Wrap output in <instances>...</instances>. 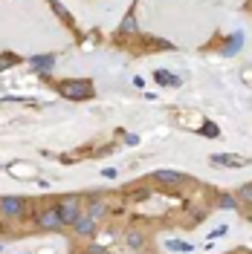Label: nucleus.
Returning <instances> with one entry per match:
<instances>
[{
	"instance_id": "obj_1",
	"label": "nucleus",
	"mask_w": 252,
	"mask_h": 254,
	"mask_svg": "<svg viewBox=\"0 0 252 254\" xmlns=\"http://www.w3.org/2000/svg\"><path fill=\"white\" fill-rule=\"evenodd\" d=\"M55 90L64 95V98H70V101H87V98H93L96 95V87L90 78H67V81H58L55 84Z\"/></svg>"
},
{
	"instance_id": "obj_2",
	"label": "nucleus",
	"mask_w": 252,
	"mask_h": 254,
	"mask_svg": "<svg viewBox=\"0 0 252 254\" xmlns=\"http://www.w3.org/2000/svg\"><path fill=\"white\" fill-rule=\"evenodd\" d=\"M55 205H58V214H61V222H64V228L70 225H76V220L81 217V196H76V193H67V196H58L55 199Z\"/></svg>"
},
{
	"instance_id": "obj_3",
	"label": "nucleus",
	"mask_w": 252,
	"mask_h": 254,
	"mask_svg": "<svg viewBox=\"0 0 252 254\" xmlns=\"http://www.w3.org/2000/svg\"><path fill=\"white\" fill-rule=\"evenodd\" d=\"M35 225L41 228V231H61L64 222H61V214H58V205L52 202V205H44L35 211Z\"/></svg>"
},
{
	"instance_id": "obj_4",
	"label": "nucleus",
	"mask_w": 252,
	"mask_h": 254,
	"mask_svg": "<svg viewBox=\"0 0 252 254\" xmlns=\"http://www.w3.org/2000/svg\"><path fill=\"white\" fill-rule=\"evenodd\" d=\"M26 199L23 196H0V217L3 220H20L26 214Z\"/></svg>"
},
{
	"instance_id": "obj_5",
	"label": "nucleus",
	"mask_w": 252,
	"mask_h": 254,
	"mask_svg": "<svg viewBox=\"0 0 252 254\" xmlns=\"http://www.w3.org/2000/svg\"><path fill=\"white\" fill-rule=\"evenodd\" d=\"M96 228H99V220H93L87 211H81V217L76 220V225H73L76 237H81V240H90L96 234Z\"/></svg>"
},
{
	"instance_id": "obj_6",
	"label": "nucleus",
	"mask_w": 252,
	"mask_h": 254,
	"mask_svg": "<svg viewBox=\"0 0 252 254\" xmlns=\"http://www.w3.org/2000/svg\"><path fill=\"white\" fill-rule=\"evenodd\" d=\"M212 165H221V168H247L252 162L247 156H238V153H215Z\"/></svg>"
},
{
	"instance_id": "obj_7",
	"label": "nucleus",
	"mask_w": 252,
	"mask_h": 254,
	"mask_svg": "<svg viewBox=\"0 0 252 254\" xmlns=\"http://www.w3.org/2000/svg\"><path fill=\"white\" fill-rule=\"evenodd\" d=\"M154 182H159V185H183V182H189V176L177 174V171H157Z\"/></svg>"
},
{
	"instance_id": "obj_8",
	"label": "nucleus",
	"mask_w": 252,
	"mask_h": 254,
	"mask_svg": "<svg viewBox=\"0 0 252 254\" xmlns=\"http://www.w3.org/2000/svg\"><path fill=\"white\" fill-rule=\"evenodd\" d=\"M29 64H32V69H35V72L47 75V72H52V64H55V58H52V55H35Z\"/></svg>"
},
{
	"instance_id": "obj_9",
	"label": "nucleus",
	"mask_w": 252,
	"mask_h": 254,
	"mask_svg": "<svg viewBox=\"0 0 252 254\" xmlns=\"http://www.w3.org/2000/svg\"><path fill=\"white\" fill-rule=\"evenodd\" d=\"M154 81H157L159 87H180V75H171L168 69H157Z\"/></svg>"
},
{
	"instance_id": "obj_10",
	"label": "nucleus",
	"mask_w": 252,
	"mask_h": 254,
	"mask_svg": "<svg viewBox=\"0 0 252 254\" xmlns=\"http://www.w3.org/2000/svg\"><path fill=\"white\" fill-rule=\"evenodd\" d=\"M84 211H87V214H90L93 220H102V217L108 214V205H105V202H102L99 196H93V199L87 202V208H84Z\"/></svg>"
},
{
	"instance_id": "obj_11",
	"label": "nucleus",
	"mask_w": 252,
	"mask_h": 254,
	"mask_svg": "<svg viewBox=\"0 0 252 254\" xmlns=\"http://www.w3.org/2000/svg\"><path fill=\"white\" fill-rule=\"evenodd\" d=\"M165 249L174 252V254H191V252H194V246L186 243V240H165Z\"/></svg>"
},
{
	"instance_id": "obj_12",
	"label": "nucleus",
	"mask_w": 252,
	"mask_h": 254,
	"mask_svg": "<svg viewBox=\"0 0 252 254\" xmlns=\"http://www.w3.org/2000/svg\"><path fill=\"white\" fill-rule=\"evenodd\" d=\"M125 243H127V249H133V252H139V249H145V234L142 231H127L125 234Z\"/></svg>"
},
{
	"instance_id": "obj_13",
	"label": "nucleus",
	"mask_w": 252,
	"mask_h": 254,
	"mask_svg": "<svg viewBox=\"0 0 252 254\" xmlns=\"http://www.w3.org/2000/svg\"><path fill=\"white\" fill-rule=\"evenodd\" d=\"M119 32H122V35H133V32H136V17H133V12H127V15L122 17Z\"/></svg>"
},
{
	"instance_id": "obj_14",
	"label": "nucleus",
	"mask_w": 252,
	"mask_h": 254,
	"mask_svg": "<svg viewBox=\"0 0 252 254\" xmlns=\"http://www.w3.org/2000/svg\"><path fill=\"white\" fill-rule=\"evenodd\" d=\"M15 64H20V55H15V52H0V72L9 69V66H15Z\"/></svg>"
},
{
	"instance_id": "obj_15",
	"label": "nucleus",
	"mask_w": 252,
	"mask_h": 254,
	"mask_svg": "<svg viewBox=\"0 0 252 254\" xmlns=\"http://www.w3.org/2000/svg\"><path fill=\"white\" fill-rule=\"evenodd\" d=\"M238 202H244V205L252 208V182L241 185V190H238Z\"/></svg>"
},
{
	"instance_id": "obj_16",
	"label": "nucleus",
	"mask_w": 252,
	"mask_h": 254,
	"mask_svg": "<svg viewBox=\"0 0 252 254\" xmlns=\"http://www.w3.org/2000/svg\"><path fill=\"white\" fill-rule=\"evenodd\" d=\"M218 205L235 211V208H238V196H232V193H221V196H218Z\"/></svg>"
},
{
	"instance_id": "obj_17",
	"label": "nucleus",
	"mask_w": 252,
	"mask_h": 254,
	"mask_svg": "<svg viewBox=\"0 0 252 254\" xmlns=\"http://www.w3.org/2000/svg\"><path fill=\"white\" fill-rule=\"evenodd\" d=\"M238 47H241V35H235V38H232V41L226 44V49H223V52H226V55H235Z\"/></svg>"
},
{
	"instance_id": "obj_18",
	"label": "nucleus",
	"mask_w": 252,
	"mask_h": 254,
	"mask_svg": "<svg viewBox=\"0 0 252 254\" xmlns=\"http://www.w3.org/2000/svg\"><path fill=\"white\" fill-rule=\"evenodd\" d=\"M226 231H229V228H226V225H218V228H215V231H212V234H209V237H212V240H221L223 234H226Z\"/></svg>"
},
{
	"instance_id": "obj_19",
	"label": "nucleus",
	"mask_w": 252,
	"mask_h": 254,
	"mask_svg": "<svg viewBox=\"0 0 252 254\" xmlns=\"http://www.w3.org/2000/svg\"><path fill=\"white\" fill-rule=\"evenodd\" d=\"M200 133H203V136H218V127H215V125H206V127H200Z\"/></svg>"
},
{
	"instance_id": "obj_20",
	"label": "nucleus",
	"mask_w": 252,
	"mask_h": 254,
	"mask_svg": "<svg viewBox=\"0 0 252 254\" xmlns=\"http://www.w3.org/2000/svg\"><path fill=\"white\" fill-rule=\"evenodd\" d=\"M125 136V144H139V136H133V133H122Z\"/></svg>"
},
{
	"instance_id": "obj_21",
	"label": "nucleus",
	"mask_w": 252,
	"mask_h": 254,
	"mask_svg": "<svg viewBox=\"0 0 252 254\" xmlns=\"http://www.w3.org/2000/svg\"><path fill=\"white\" fill-rule=\"evenodd\" d=\"M102 174L108 176V179H113V176H116V168H105V171H102Z\"/></svg>"
},
{
	"instance_id": "obj_22",
	"label": "nucleus",
	"mask_w": 252,
	"mask_h": 254,
	"mask_svg": "<svg viewBox=\"0 0 252 254\" xmlns=\"http://www.w3.org/2000/svg\"><path fill=\"white\" fill-rule=\"evenodd\" d=\"M87 252H90V254H105V249H102V246H90Z\"/></svg>"
},
{
	"instance_id": "obj_23",
	"label": "nucleus",
	"mask_w": 252,
	"mask_h": 254,
	"mask_svg": "<svg viewBox=\"0 0 252 254\" xmlns=\"http://www.w3.org/2000/svg\"><path fill=\"white\" fill-rule=\"evenodd\" d=\"M0 254H3V246H0Z\"/></svg>"
},
{
	"instance_id": "obj_24",
	"label": "nucleus",
	"mask_w": 252,
	"mask_h": 254,
	"mask_svg": "<svg viewBox=\"0 0 252 254\" xmlns=\"http://www.w3.org/2000/svg\"><path fill=\"white\" fill-rule=\"evenodd\" d=\"M81 254H90V252H81Z\"/></svg>"
},
{
	"instance_id": "obj_25",
	"label": "nucleus",
	"mask_w": 252,
	"mask_h": 254,
	"mask_svg": "<svg viewBox=\"0 0 252 254\" xmlns=\"http://www.w3.org/2000/svg\"><path fill=\"white\" fill-rule=\"evenodd\" d=\"M250 220H252V214H250Z\"/></svg>"
}]
</instances>
